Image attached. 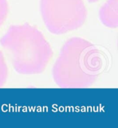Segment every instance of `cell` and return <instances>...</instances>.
<instances>
[{"label": "cell", "instance_id": "3", "mask_svg": "<svg viewBox=\"0 0 118 128\" xmlns=\"http://www.w3.org/2000/svg\"><path fill=\"white\" fill-rule=\"evenodd\" d=\"M40 11L48 30L57 35L82 27L87 17L84 0H40Z\"/></svg>", "mask_w": 118, "mask_h": 128}, {"label": "cell", "instance_id": "4", "mask_svg": "<svg viewBox=\"0 0 118 128\" xmlns=\"http://www.w3.org/2000/svg\"><path fill=\"white\" fill-rule=\"evenodd\" d=\"M99 18L106 27L116 28L118 26V0H107L99 12Z\"/></svg>", "mask_w": 118, "mask_h": 128}, {"label": "cell", "instance_id": "1", "mask_svg": "<svg viewBox=\"0 0 118 128\" xmlns=\"http://www.w3.org/2000/svg\"><path fill=\"white\" fill-rule=\"evenodd\" d=\"M106 57L95 46L81 37L66 42L52 69L54 82L61 88H86L98 78Z\"/></svg>", "mask_w": 118, "mask_h": 128}, {"label": "cell", "instance_id": "5", "mask_svg": "<svg viewBox=\"0 0 118 128\" xmlns=\"http://www.w3.org/2000/svg\"><path fill=\"white\" fill-rule=\"evenodd\" d=\"M8 78V68L3 53L0 51V88L6 84Z\"/></svg>", "mask_w": 118, "mask_h": 128}, {"label": "cell", "instance_id": "6", "mask_svg": "<svg viewBox=\"0 0 118 128\" xmlns=\"http://www.w3.org/2000/svg\"><path fill=\"white\" fill-rule=\"evenodd\" d=\"M9 13V4L6 0H0V27L7 18Z\"/></svg>", "mask_w": 118, "mask_h": 128}, {"label": "cell", "instance_id": "2", "mask_svg": "<svg viewBox=\"0 0 118 128\" xmlns=\"http://www.w3.org/2000/svg\"><path fill=\"white\" fill-rule=\"evenodd\" d=\"M0 46L9 54L15 72L24 75L42 72L53 54L42 32L28 23L10 26Z\"/></svg>", "mask_w": 118, "mask_h": 128}, {"label": "cell", "instance_id": "7", "mask_svg": "<svg viewBox=\"0 0 118 128\" xmlns=\"http://www.w3.org/2000/svg\"><path fill=\"white\" fill-rule=\"evenodd\" d=\"M87 1L89 2V3H95V2H98L99 0H87Z\"/></svg>", "mask_w": 118, "mask_h": 128}]
</instances>
